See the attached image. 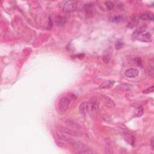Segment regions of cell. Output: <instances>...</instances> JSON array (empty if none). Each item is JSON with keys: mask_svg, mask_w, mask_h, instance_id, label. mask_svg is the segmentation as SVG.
I'll use <instances>...</instances> for the list:
<instances>
[{"mask_svg": "<svg viewBox=\"0 0 154 154\" xmlns=\"http://www.w3.org/2000/svg\"><path fill=\"white\" fill-rule=\"evenodd\" d=\"M105 4L106 5V7L107 8V9L108 10H112L114 8V3L113 2H111V1H106L105 3Z\"/></svg>", "mask_w": 154, "mask_h": 154, "instance_id": "obj_21", "label": "cell"}, {"mask_svg": "<svg viewBox=\"0 0 154 154\" xmlns=\"http://www.w3.org/2000/svg\"><path fill=\"white\" fill-rule=\"evenodd\" d=\"M139 18L142 20H153L154 19L153 13L151 12H146L140 14L139 16Z\"/></svg>", "mask_w": 154, "mask_h": 154, "instance_id": "obj_12", "label": "cell"}, {"mask_svg": "<svg viewBox=\"0 0 154 154\" xmlns=\"http://www.w3.org/2000/svg\"><path fill=\"white\" fill-rule=\"evenodd\" d=\"M138 74V71L136 68H130L126 70L125 76L127 78H135Z\"/></svg>", "mask_w": 154, "mask_h": 154, "instance_id": "obj_7", "label": "cell"}, {"mask_svg": "<svg viewBox=\"0 0 154 154\" xmlns=\"http://www.w3.org/2000/svg\"><path fill=\"white\" fill-rule=\"evenodd\" d=\"M102 100L103 102L104 103V104L106 105L107 107L113 108L115 106V103L113 101V100L111 99L110 97H109L107 96L102 95Z\"/></svg>", "mask_w": 154, "mask_h": 154, "instance_id": "obj_8", "label": "cell"}, {"mask_svg": "<svg viewBox=\"0 0 154 154\" xmlns=\"http://www.w3.org/2000/svg\"><path fill=\"white\" fill-rule=\"evenodd\" d=\"M134 61L136 62V63L138 65H142V60L140 58H139V57H137L134 59Z\"/></svg>", "mask_w": 154, "mask_h": 154, "instance_id": "obj_24", "label": "cell"}, {"mask_svg": "<svg viewBox=\"0 0 154 154\" xmlns=\"http://www.w3.org/2000/svg\"><path fill=\"white\" fill-rule=\"evenodd\" d=\"M123 137L124 139L127 141L129 144L133 145L135 143V138L132 134H129V132L124 131L123 132Z\"/></svg>", "mask_w": 154, "mask_h": 154, "instance_id": "obj_13", "label": "cell"}, {"mask_svg": "<svg viewBox=\"0 0 154 154\" xmlns=\"http://www.w3.org/2000/svg\"><path fill=\"white\" fill-rule=\"evenodd\" d=\"M60 131L69 136H78L80 134L79 132H76L74 130H72L71 129H69L68 128H66V127H61Z\"/></svg>", "mask_w": 154, "mask_h": 154, "instance_id": "obj_11", "label": "cell"}, {"mask_svg": "<svg viewBox=\"0 0 154 154\" xmlns=\"http://www.w3.org/2000/svg\"><path fill=\"white\" fill-rule=\"evenodd\" d=\"M89 111L92 114L96 113L99 110V102L98 99L96 97H93L88 102Z\"/></svg>", "mask_w": 154, "mask_h": 154, "instance_id": "obj_2", "label": "cell"}, {"mask_svg": "<svg viewBox=\"0 0 154 154\" xmlns=\"http://www.w3.org/2000/svg\"><path fill=\"white\" fill-rule=\"evenodd\" d=\"M123 42H122L120 40H117V42L116 43L115 47H116V48L117 49V50H119V49H121L123 46Z\"/></svg>", "mask_w": 154, "mask_h": 154, "instance_id": "obj_23", "label": "cell"}, {"mask_svg": "<svg viewBox=\"0 0 154 154\" xmlns=\"http://www.w3.org/2000/svg\"><path fill=\"white\" fill-rule=\"evenodd\" d=\"M151 147L152 150H153L154 148V144H153V137H152L151 138Z\"/></svg>", "mask_w": 154, "mask_h": 154, "instance_id": "obj_25", "label": "cell"}, {"mask_svg": "<svg viewBox=\"0 0 154 154\" xmlns=\"http://www.w3.org/2000/svg\"><path fill=\"white\" fill-rule=\"evenodd\" d=\"M111 20L114 22H122L125 20V18L122 16H117L112 18Z\"/></svg>", "mask_w": 154, "mask_h": 154, "instance_id": "obj_18", "label": "cell"}, {"mask_svg": "<svg viewBox=\"0 0 154 154\" xmlns=\"http://www.w3.org/2000/svg\"><path fill=\"white\" fill-rule=\"evenodd\" d=\"M138 20L137 19V18H134V19H132V20L131 21V22L129 23L128 27H130V28L134 27H136L138 24Z\"/></svg>", "mask_w": 154, "mask_h": 154, "instance_id": "obj_19", "label": "cell"}, {"mask_svg": "<svg viewBox=\"0 0 154 154\" xmlns=\"http://www.w3.org/2000/svg\"><path fill=\"white\" fill-rule=\"evenodd\" d=\"M55 23L58 25H63L65 23V19L61 16H57L55 18Z\"/></svg>", "mask_w": 154, "mask_h": 154, "instance_id": "obj_17", "label": "cell"}, {"mask_svg": "<svg viewBox=\"0 0 154 154\" xmlns=\"http://www.w3.org/2000/svg\"><path fill=\"white\" fill-rule=\"evenodd\" d=\"M134 86L130 84H127V83H122L119 86L116 87L117 89L123 90V91H130L133 88H134Z\"/></svg>", "mask_w": 154, "mask_h": 154, "instance_id": "obj_14", "label": "cell"}, {"mask_svg": "<svg viewBox=\"0 0 154 154\" xmlns=\"http://www.w3.org/2000/svg\"><path fill=\"white\" fill-rule=\"evenodd\" d=\"M84 9L87 15H90L93 11V6L91 4H86L84 5Z\"/></svg>", "mask_w": 154, "mask_h": 154, "instance_id": "obj_16", "label": "cell"}, {"mask_svg": "<svg viewBox=\"0 0 154 154\" xmlns=\"http://www.w3.org/2000/svg\"><path fill=\"white\" fill-rule=\"evenodd\" d=\"M70 104V100L67 97H62L59 101V110L62 112V113H65L67 111L69 108Z\"/></svg>", "mask_w": 154, "mask_h": 154, "instance_id": "obj_3", "label": "cell"}, {"mask_svg": "<svg viewBox=\"0 0 154 154\" xmlns=\"http://www.w3.org/2000/svg\"><path fill=\"white\" fill-rule=\"evenodd\" d=\"M79 110L81 114L84 116H86L89 112V107H88V102L83 101L82 102L79 107Z\"/></svg>", "mask_w": 154, "mask_h": 154, "instance_id": "obj_9", "label": "cell"}, {"mask_svg": "<svg viewBox=\"0 0 154 154\" xmlns=\"http://www.w3.org/2000/svg\"><path fill=\"white\" fill-rule=\"evenodd\" d=\"M77 9V3L74 1H66L63 6V10L65 12H72Z\"/></svg>", "mask_w": 154, "mask_h": 154, "instance_id": "obj_4", "label": "cell"}, {"mask_svg": "<svg viewBox=\"0 0 154 154\" xmlns=\"http://www.w3.org/2000/svg\"><path fill=\"white\" fill-rule=\"evenodd\" d=\"M113 48L112 47H109L108 48L106 52H104V55H103V61H104V63H108L110 61V59H111L112 57V55H113Z\"/></svg>", "mask_w": 154, "mask_h": 154, "instance_id": "obj_6", "label": "cell"}, {"mask_svg": "<svg viewBox=\"0 0 154 154\" xmlns=\"http://www.w3.org/2000/svg\"><path fill=\"white\" fill-rule=\"evenodd\" d=\"M147 29L146 26H141L138 27L137 29H136L134 32H133L132 34V40H136L138 39V37L140 36L141 34H142L143 33L146 31Z\"/></svg>", "mask_w": 154, "mask_h": 154, "instance_id": "obj_5", "label": "cell"}, {"mask_svg": "<svg viewBox=\"0 0 154 154\" xmlns=\"http://www.w3.org/2000/svg\"><path fill=\"white\" fill-rule=\"evenodd\" d=\"M138 39L140 41L143 42H151L152 40L151 34L148 32H146L141 34L140 36L138 37Z\"/></svg>", "mask_w": 154, "mask_h": 154, "instance_id": "obj_10", "label": "cell"}, {"mask_svg": "<svg viewBox=\"0 0 154 154\" xmlns=\"http://www.w3.org/2000/svg\"><path fill=\"white\" fill-rule=\"evenodd\" d=\"M71 144L78 153H87V154L94 153V152L92 149H90L88 146H87L86 145H85L84 144H83L80 142H76L75 140Z\"/></svg>", "mask_w": 154, "mask_h": 154, "instance_id": "obj_1", "label": "cell"}, {"mask_svg": "<svg viewBox=\"0 0 154 154\" xmlns=\"http://www.w3.org/2000/svg\"><path fill=\"white\" fill-rule=\"evenodd\" d=\"M115 82L114 81H111V80H109V81H106L104 82H102L101 86L100 87L102 89H108V88H110L111 87H113L114 84Z\"/></svg>", "mask_w": 154, "mask_h": 154, "instance_id": "obj_15", "label": "cell"}, {"mask_svg": "<svg viewBox=\"0 0 154 154\" xmlns=\"http://www.w3.org/2000/svg\"><path fill=\"white\" fill-rule=\"evenodd\" d=\"M136 116L137 117H141L143 113V108L142 107H139L136 109Z\"/></svg>", "mask_w": 154, "mask_h": 154, "instance_id": "obj_20", "label": "cell"}, {"mask_svg": "<svg viewBox=\"0 0 154 154\" xmlns=\"http://www.w3.org/2000/svg\"><path fill=\"white\" fill-rule=\"evenodd\" d=\"M153 90H154V86H152L149 88H148L147 89L144 90L143 91V93L144 94H148V93H152L153 92Z\"/></svg>", "mask_w": 154, "mask_h": 154, "instance_id": "obj_22", "label": "cell"}]
</instances>
